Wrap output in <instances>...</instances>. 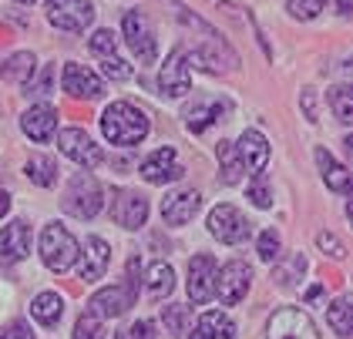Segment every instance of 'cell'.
<instances>
[{
    "instance_id": "obj_1",
    "label": "cell",
    "mask_w": 353,
    "mask_h": 339,
    "mask_svg": "<svg viewBox=\"0 0 353 339\" xmlns=\"http://www.w3.org/2000/svg\"><path fill=\"white\" fill-rule=\"evenodd\" d=\"M148 114L135 107L132 101H114V105L105 107L101 114V131L111 145H121V148H132L138 141H145L148 134Z\"/></svg>"
},
{
    "instance_id": "obj_2",
    "label": "cell",
    "mask_w": 353,
    "mask_h": 339,
    "mask_svg": "<svg viewBox=\"0 0 353 339\" xmlns=\"http://www.w3.org/2000/svg\"><path fill=\"white\" fill-rule=\"evenodd\" d=\"M61 205L68 215H74V218H94L101 205H105V198H101V185L94 182V175L84 168L78 172L71 185H68V192H64V198H61Z\"/></svg>"
},
{
    "instance_id": "obj_3",
    "label": "cell",
    "mask_w": 353,
    "mask_h": 339,
    "mask_svg": "<svg viewBox=\"0 0 353 339\" xmlns=\"http://www.w3.org/2000/svg\"><path fill=\"white\" fill-rule=\"evenodd\" d=\"M78 252H81L78 238L64 225H48L44 229V235H41V259H44V265L51 272H68L74 265V259H78Z\"/></svg>"
},
{
    "instance_id": "obj_4",
    "label": "cell",
    "mask_w": 353,
    "mask_h": 339,
    "mask_svg": "<svg viewBox=\"0 0 353 339\" xmlns=\"http://www.w3.org/2000/svg\"><path fill=\"white\" fill-rule=\"evenodd\" d=\"M135 292H138V282L132 279H125V282H114V286L101 289V292H94L91 296V309L88 313H94L98 319H114V316L128 313L132 306H135Z\"/></svg>"
},
{
    "instance_id": "obj_5",
    "label": "cell",
    "mask_w": 353,
    "mask_h": 339,
    "mask_svg": "<svg viewBox=\"0 0 353 339\" xmlns=\"http://www.w3.org/2000/svg\"><path fill=\"white\" fill-rule=\"evenodd\" d=\"M48 21L57 30L81 34L84 27H91V21H94V7L88 0H48Z\"/></svg>"
},
{
    "instance_id": "obj_6",
    "label": "cell",
    "mask_w": 353,
    "mask_h": 339,
    "mask_svg": "<svg viewBox=\"0 0 353 339\" xmlns=\"http://www.w3.org/2000/svg\"><path fill=\"white\" fill-rule=\"evenodd\" d=\"M249 282H252V269H249L245 262H239V259L225 262L216 272V292H212V296H219L222 306H236L239 299H245Z\"/></svg>"
},
{
    "instance_id": "obj_7",
    "label": "cell",
    "mask_w": 353,
    "mask_h": 339,
    "mask_svg": "<svg viewBox=\"0 0 353 339\" xmlns=\"http://www.w3.org/2000/svg\"><path fill=\"white\" fill-rule=\"evenodd\" d=\"M125 37H128V48L135 51V57L141 64H155V57H159V44H155V34H152V24H148V17L145 14H138V10H128L125 14Z\"/></svg>"
},
{
    "instance_id": "obj_8",
    "label": "cell",
    "mask_w": 353,
    "mask_h": 339,
    "mask_svg": "<svg viewBox=\"0 0 353 339\" xmlns=\"http://www.w3.org/2000/svg\"><path fill=\"white\" fill-rule=\"evenodd\" d=\"M159 88L168 98H185L192 91V68H189V51L185 48H175L168 54L162 74H159Z\"/></svg>"
},
{
    "instance_id": "obj_9",
    "label": "cell",
    "mask_w": 353,
    "mask_h": 339,
    "mask_svg": "<svg viewBox=\"0 0 353 339\" xmlns=\"http://www.w3.org/2000/svg\"><path fill=\"white\" fill-rule=\"evenodd\" d=\"M57 148H61V155H68L71 161H78L81 168H94V165H101L105 161V152L91 141V134L81 128H64L57 134Z\"/></svg>"
},
{
    "instance_id": "obj_10",
    "label": "cell",
    "mask_w": 353,
    "mask_h": 339,
    "mask_svg": "<svg viewBox=\"0 0 353 339\" xmlns=\"http://www.w3.org/2000/svg\"><path fill=\"white\" fill-rule=\"evenodd\" d=\"M270 339H320V333H316L313 319H310L306 313H299V309H293V306H286V309L272 313Z\"/></svg>"
},
{
    "instance_id": "obj_11",
    "label": "cell",
    "mask_w": 353,
    "mask_h": 339,
    "mask_svg": "<svg viewBox=\"0 0 353 339\" xmlns=\"http://www.w3.org/2000/svg\"><path fill=\"white\" fill-rule=\"evenodd\" d=\"M209 232L216 235L219 242H225V245H236V242H243L249 235V222H245V215L236 205H216L209 212Z\"/></svg>"
},
{
    "instance_id": "obj_12",
    "label": "cell",
    "mask_w": 353,
    "mask_h": 339,
    "mask_svg": "<svg viewBox=\"0 0 353 339\" xmlns=\"http://www.w3.org/2000/svg\"><path fill=\"white\" fill-rule=\"evenodd\" d=\"M216 272L219 265L212 256H192L189 262V299L195 306H202V302H209L212 299V292H216Z\"/></svg>"
},
{
    "instance_id": "obj_13",
    "label": "cell",
    "mask_w": 353,
    "mask_h": 339,
    "mask_svg": "<svg viewBox=\"0 0 353 339\" xmlns=\"http://www.w3.org/2000/svg\"><path fill=\"white\" fill-rule=\"evenodd\" d=\"M30 256V229L28 222L14 218L0 229V265H17Z\"/></svg>"
},
{
    "instance_id": "obj_14",
    "label": "cell",
    "mask_w": 353,
    "mask_h": 339,
    "mask_svg": "<svg viewBox=\"0 0 353 339\" xmlns=\"http://www.w3.org/2000/svg\"><path fill=\"white\" fill-rule=\"evenodd\" d=\"M111 215L121 229H141L145 218H148V198L141 192H114V202H111Z\"/></svg>"
},
{
    "instance_id": "obj_15",
    "label": "cell",
    "mask_w": 353,
    "mask_h": 339,
    "mask_svg": "<svg viewBox=\"0 0 353 339\" xmlns=\"http://www.w3.org/2000/svg\"><path fill=\"white\" fill-rule=\"evenodd\" d=\"M185 175V168L175 161V148H159L141 161V178L148 185H165V182H179Z\"/></svg>"
},
{
    "instance_id": "obj_16",
    "label": "cell",
    "mask_w": 353,
    "mask_h": 339,
    "mask_svg": "<svg viewBox=\"0 0 353 339\" xmlns=\"http://www.w3.org/2000/svg\"><path fill=\"white\" fill-rule=\"evenodd\" d=\"M108 265H111V245L101 235H91L84 242V259L81 269H78V279L81 282H98V279H105Z\"/></svg>"
},
{
    "instance_id": "obj_17",
    "label": "cell",
    "mask_w": 353,
    "mask_h": 339,
    "mask_svg": "<svg viewBox=\"0 0 353 339\" xmlns=\"http://www.w3.org/2000/svg\"><path fill=\"white\" fill-rule=\"evenodd\" d=\"M64 91L71 94V98H84V101H94V98H101L105 94V84L101 78L94 74V71H88L84 64H64Z\"/></svg>"
},
{
    "instance_id": "obj_18",
    "label": "cell",
    "mask_w": 353,
    "mask_h": 339,
    "mask_svg": "<svg viewBox=\"0 0 353 339\" xmlns=\"http://www.w3.org/2000/svg\"><path fill=\"white\" fill-rule=\"evenodd\" d=\"M236 152L243 158V168H249L252 175H263L266 172V165H270V145H266V138L259 131H243Z\"/></svg>"
},
{
    "instance_id": "obj_19",
    "label": "cell",
    "mask_w": 353,
    "mask_h": 339,
    "mask_svg": "<svg viewBox=\"0 0 353 339\" xmlns=\"http://www.w3.org/2000/svg\"><path fill=\"white\" fill-rule=\"evenodd\" d=\"M199 205H202L199 192H175L162 202V222L165 225H185V222L195 218Z\"/></svg>"
},
{
    "instance_id": "obj_20",
    "label": "cell",
    "mask_w": 353,
    "mask_h": 339,
    "mask_svg": "<svg viewBox=\"0 0 353 339\" xmlns=\"http://www.w3.org/2000/svg\"><path fill=\"white\" fill-rule=\"evenodd\" d=\"M21 128H24V134L34 138V141H48L57 128V111L51 105H34L30 111H24Z\"/></svg>"
},
{
    "instance_id": "obj_21",
    "label": "cell",
    "mask_w": 353,
    "mask_h": 339,
    "mask_svg": "<svg viewBox=\"0 0 353 339\" xmlns=\"http://www.w3.org/2000/svg\"><path fill=\"white\" fill-rule=\"evenodd\" d=\"M192 339H236V326L225 313H202L195 329H192Z\"/></svg>"
},
{
    "instance_id": "obj_22",
    "label": "cell",
    "mask_w": 353,
    "mask_h": 339,
    "mask_svg": "<svg viewBox=\"0 0 353 339\" xmlns=\"http://www.w3.org/2000/svg\"><path fill=\"white\" fill-rule=\"evenodd\" d=\"M316 165H320V175H323L326 188H333V192H340V195L350 192V172L330 155L326 148H316Z\"/></svg>"
},
{
    "instance_id": "obj_23",
    "label": "cell",
    "mask_w": 353,
    "mask_h": 339,
    "mask_svg": "<svg viewBox=\"0 0 353 339\" xmlns=\"http://www.w3.org/2000/svg\"><path fill=\"white\" fill-rule=\"evenodd\" d=\"M175 289V272H172V265H165V262H155L148 272H145V292H148V299H155V302H162L165 296Z\"/></svg>"
},
{
    "instance_id": "obj_24",
    "label": "cell",
    "mask_w": 353,
    "mask_h": 339,
    "mask_svg": "<svg viewBox=\"0 0 353 339\" xmlns=\"http://www.w3.org/2000/svg\"><path fill=\"white\" fill-rule=\"evenodd\" d=\"M30 316L41 322V326H57L61 316H64V299L57 292H41L34 302H30Z\"/></svg>"
},
{
    "instance_id": "obj_25",
    "label": "cell",
    "mask_w": 353,
    "mask_h": 339,
    "mask_svg": "<svg viewBox=\"0 0 353 339\" xmlns=\"http://www.w3.org/2000/svg\"><path fill=\"white\" fill-rule=\"evenodd\" d=\"M216 155H219V172H222V182L225 185H239V178H243V158H239V152H236V145L232 141H219V148H216Z\"/></svg>"
},
{
    "instance_id": "obj_26",
    "label": "cell",
    "mask_w": 353,
    "mask_h": 339,
    "mask_svg": "<svg viewBox=\"0 0 353 339\" xmlns=\"http://www.w3.org/2000/svg\"><path fill=\"white\" fill-rule=\"evenodd\" d=\"M222 111H225V105H219V101H195L185 111V125H189V131H205Z\"/></svg>"
},
{
    "instance_id": "obj_27",
    "label": "cell",
    "mask_w": 353,
    "mask_h": 339,
    "mask_svg": "<svg viewBox=\"0 0 353 339\" xmlns=\"http://www.w3.org/2000/svg\"><path fill=\"white\" fill-rule=\"evenodd\" d=\"M28 178L41 188H51L57 182V161L51 155H30L28 158Z\"/></svg>"
},
{
    "instance_id": "obj_28",
    "label": "cell",
    "mask_w": 353,
    "mask_h": 339,
    "mask_svg": "<svg viewBox=\"0 0 353 339\" xmlns=\"http://www.w3.org/2000/svg\"><path fill=\"white\" fill-rule=\"evenodd\" d=\"M326 322H330V329H333L336 336H350L353 333V306L347 296L336 299V302L326 309Z\"/></svg>"
},
{
    "instance_id": "obj_29",
    "label": "cell",
    "mask_w": 353,
    "mask_h": 339,
    "mask_svg": "<svg viewBox=\"0 0 353 339\" xmlns=\"http://www.w3.org/2000/svg\"><path fill=\"white\" fill-rule=\"evenodd\" d=\"M34 54L30 51H17L10 61H7V68H3V74L10 81H28V78H34Z\"/></svg>"
},
{
    "instance_id": "obj_30",
    "label": "cell",
    "mask_w": 353,
    "mask_h": 339,
    "mask_svg": "<svg viewBox=\"0 0 353 339\" xmlns=\"http://www.w3.org/2000/svg\"><path fill=\"white\" fill-rule=\"evenodd\" d=\"M303 269H306V259H303L299 252H296V256H290V259L276 269V286H279V289H293V286H296V279L303 276Z\"/></svg>"
},
{
    "instance_id": "obj_31",
    "label": "cell",
    "mask_w": 353,
    "mask_h": 339,
    "mask_svg": "<svg viewBox=\"0 0 353 339\" xmlns=\"http://www.w3.org/2000/svg\"><path fill=\"white\" fill-rule=\"evenodd\" d=\"M330 105L336 111V118H340V125H350L353 121V91L350 88H330Z\"/></svg>"
},
{
    "instance_id": "obj_32",
    "label": "cell",
    "mask_w": 353,
    "mask_h": 339,
    "mask_svg": "<svg viewBox=\"0 0 353 339\" xmlns=\"http://www.w3.org/2000/svg\"><path fill=\"white\" fill-rule=\"evenodd\" d=\"M165 329L172 336H185L189 333V322H192V313L189 306H165Z\"/></svg>"
},
{
    "instance_id": "obj_33",
    "label": "cell",
    "mask_w": 353,
    "mask_h": 339,
    "mask_svg": "<svg viewBox=\"0 0 353 339\" xmlns=\"http://www.w3.org/2000/svg\"><path fill=\"white\" fill-rule=\"evenodd\" d=\"M323 7H326V0H290V14L296 21H313Z\"/></svg>"
},
{
    "instance_id": "obj_34",
    "label": "cell",
    "mask_w": 353,
    "mask_h": 339,
    "mask_svg": "<svg viewBox=\"0 0 353 339\" xmlns=\"http://www.w3.org/2000/svg\"><path fill=\"white\" fill-rule=\"evenodd\" d=\"M249 198H252V205H256V209H270L272 205V188L266 185L263 175H256V178H252V185H249Z\"/></svg>"
},
{
    "instance_id": "obj_35",
    "label": "cell",
    "mask_w": 353,
    "mask_h": 339,
    "mask_svg": "<svg viewBox=\"0 0 353 339\" xmlns=\"http://www.w3.org/2000/svg\"><path fill=\"white\" fill-rule=\"evenodd\" d=\"M259 259H263V262H276V259H279V232L266 229V232L259 235Z\"/></svg>"
},
{
    "instance_id": "obj_36",
    "label": "cell",
    "mask_w": 353,
    "mask_h": 339,
    "mask_svg": "<svg viewBox=\"0 0 353 339\" xmlns=\"http://www.w3.org/2000/svg\"><path fill=\"white\" fill-rule=\"evenodd\" d=\"M114 48H118V41H114L111 30H94V34H91V51L98 54V57H111Z\"/></svg>"
},
{
    "instance_id": "obj_37",
    "label": "cell",
    "mask_w": 353,
    "mask_h": 339,
    "mask_svg": "<svg viewBox=\"0 0 353 339\" xmlns=\"http://www.w3.org/2000/svg\"><path fill=\"white\" fill-rule=\"evenodd\" d=\"M51 78H54V68H44L37 78H28V81H24V84H28V94H34V98L51 94Z\"/></svg>"
},
{
    "instance_id": "obj_38",
    "label": "cell",
    "mask_w": 353,
    "mask_h": 339,
    "mask_svg": "<svg viewBox=\"0 0 353 339\" xmlns=\"http://www.w3.org/2000/svg\"><path fill=\"white\" fill-rule=\"evenodd\" d=\"M101 71H105L111 81H128V78H132V68H128V64H125L121 57H114V54H111V57H105Z\"/></svg>"
},
{
    "instance_id": "obj_39",
    "label": "cell",
    "mask_w": 353,
    "mask_h": 339,
    "mask_svg": "<svg viewBox=\"0 0 353 339\" xmlns=\"http://www.w3.org/2000/svg\"><path fill=\"white\" fill-rule=\"evenodd\" d=\"M316 245H320L323 252H330L333 259H343V256H347V249H343V242H340V238H336V235H333V232H320V235H316Z\"/></svg>"
},
{
    "instance_id": "obj_40",
    "label": "cell",
    "mask_w": 353,
    "mask_h": 339,
    "mask_svg": "<svg viewBox=\"0 0 353 339\" xmlns=\"http://www.w3.org/2000/svg\"><path fill=\"white\" fill-rule=\"evenodd\" d=\"M118 339H155V326H152L148 319H138L125 333H118Z\"/></svg>"
},
{
    "instance_id": "obj_41",
    "label": "cell",
    "mask_w": 353,
    "mask_h": 339,
    "mask_svg": "<svg viewBox=\"0 0 353 339\" xmlns=\"http://www.w3.org/2000/svg\"><path fill=\"white\" fill-rule=\"evenodd\" d=\"M7 339H34V333H30V326L24 322V319H17V322L10 326V333H7Z\"/></svg>"
},
{
    "instance_id": "obj_42",
    "label": "cell",
    "mask_w": 353,
    "mask_h": 339,
    "mask_svg": "<svg viewBox=\"0 0 353 339\" xmlns=\"http://www.w3.org/2000/svg\"><path fill=\"white\" fill-rule=\"evenodd\" d=\"M7 212H10V195H7V192L0 188V218H3Z\"/></svg>"
},
{
    "instance_id": "obj_43",
    "label": "cell",
    "mask_w": 353,
    "mask_h": 339,
    "mask_svg": "<svg viewBox=\"0 0 353 339\" xmlns=\"http://www.w3.org/2000/svg\"><path fill=\"white\" fill-rule=\"evenodd\" d=\"M320 296H323V286H313L310 292H306V302H316Z\"/></svg>"
},
{
    "instance_id": "obj_44",
    "label": "cell",
    "mask_w": 353,
    "mask_h": 339,
    "mask_svg": "<svg viewBox=\"0 0 353 339\" xmlns=\"http://www.w3.org/2000/svg\"><path fill=\"white\" fill-rule=\"evenodd\" d=\"M340 14H343V17L350 14V0H340Z\"/></svg>"
},
{
    "instance_id": "obj_45",
    "label": "cell",
    "mask_w": 353,
    "mask_h": 339,
    "mask_svg": "<svg viewBox=\"0 0 353 339\" xmlns=\"http://www.w3.org/2000/svg\"><path fill=\"white\" fill-rule=\"evenodd\" d=\"M17 3H34V0H17Z\"/></svg>"
},
{
    "instance_id": "obj_46",
    "label": "cell",
    "mask_w": 353,
    "mask_h": 339,
    "mask_svg": "<svg viewBox=\"0 0 353 339\" xmlns=\"http://www.w3.org/2000/svg\"><path fill=\"white\" fill-rule=\"evenodd\" d=\"M0 339H7V333H3V329H0Z\"/></svg>"
}]
</instances>
